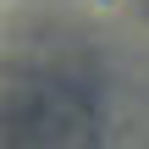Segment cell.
Masks as SVG:
<instances>
[{"label": "cell", "mask_w": 149, "mask_h": 149, "mask_svg": "<svg viewBox=\"0 0 149 149\" xmlns=\"http://www.w3.org/2000/svg\"><path fill=\"white\" fill-rule=\"evenodd\" d=\"M0 149H94V116L77 94L28 83L0 100Z\"/></svg>", "instance_id": "1"}]
</instances>
